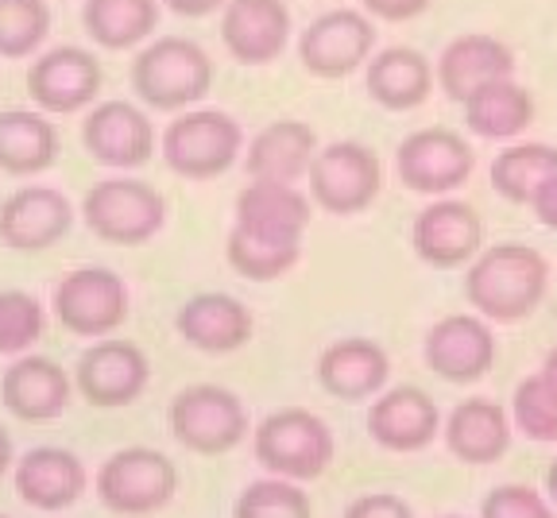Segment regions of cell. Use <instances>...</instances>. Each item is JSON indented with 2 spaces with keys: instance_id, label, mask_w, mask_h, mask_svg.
I'll return each instance as SVG.
<instances>
[{
  "instance_id": "5bb4252c",
  "label": "cell",
  "mask_w": 557,
  "mask_h": 518,
  "mask_svg": "<svg viewBox=\"0 0 557 518\" xmlns=\"http://www.w3.org/2000/svg\"><path fill=\"white\" fill-rule=\"evenodd\" d=\"M422 360L445 383H476L496 368V333L484 318L449 313L422 341Z\"/></svg>"
},
{
  "instance_id": "f546056e",
  "label": "cell",
  "mask_w": 557,
  "mask_h": 518,
  "mask_svg": "<svg viewBox=\"0 0 557 518\" xmlns=\"http://www.w3.org/2000/svg\"><path fill=\"white\" fill-rule=\"evenodd\" d=\"M159 0H86L82 27L104 51H132L144 47L159 27Z\"/></svg>"
},
{
  "instance_id": "ab89813d",
  "label": "cell",
  "mask_w": 557,
  "mask_h": 518,
  "mask_svg": "<svg viewBox=\"0 0 557 518\" xmlns=\"http://www.w3.org/2000/svg\"><path fill=\"white\" fill-rule=\"evenodd\" d=\"M360 4H364V12H372L380 20H392V24L414 20L430 9V0H360Z\"/></svg>"
},
{
  "instance_id": "836d02e7",
  "label": "cell",
  "mask_w": 557,
  "mask_h": 518,
  "mask_svg": "<svg viewBox=\"0 0 557 518\" xmlns=\"http://www.w3.org/2000/svg\"><path fill=\"white\" fill-rule=\"evenodd\" d=\"M51 35L47 0H0V59H27Z\"/></svg>"
},
{
  "instance_id": "484cf974",
  "label": "cell",
  "mask_w": 557,
  "mask_h": 518,
  "mask_svg": "<svg viewBox=\"0 0 557 518\" xmlns=\"http://www.w3.org/2000/svg\"><path fill=\"white\" fill-rule=\"evenodd\" d=\"M318 156V132L302 121H275L260 128L244 151V171L252 182H287L295 186Z\"/></svg>"
},
{
  "instance_id": "44dd1931",
  "label": "cell",
  "mask_w": 557,
  "mask_h": 518,
  "mask_svg": "<svg viewBox=\"0 0 557 518\" xmlns=\"http://www.w3.org/2000/svg\"><path fill=\"white\" fill-rule=\"evenodd\" d=\"M240 233L268 244H298L310 229V198L287 182H248L236 198V225Z\"/></svg>"
},
{
  "instance_id": "1f68e13d",
  "label": "cell",
  "mask_w": 557,
  "mask_h": 518,
  "mask_svg": "<svg viewBox=\"0 0 557 518\" xmlns=\"http://www.w3.org/2000/svg\"><path fill=\"white\" fill-rule=\"evenodd\" d=\"M554 174H557V147L511 144L492 163V186H496L499 198L515 201V206H531L534 194L542 190V182H549Z\"/></svg>"
},
{
  "instance_id": "9c48e42d",
  "label": "cell",
  "mask_w": 557,
  "mask_h": 518,
  "mask_svg": "<svg viewBox=\"0 0 557 518\" xmlns=\"http://www.w3.org/2000/svg\"><path fill=\"white\" fill-rule=\"evenodd\" d=\"M476 156L465 144V136L449 128H422L410 132L395 151V171L407 190L426 194V198H445V194L461 190L472 178Z\"/></svg>"
},
{
  "instance_id": "e575fe53",
  "label": "cell",
  "mask_w": 557,
  "mask_h": 518,
  "mask_svg": "<svg viewBox=\"0 0 557 518\" xmlns=\"http://www.w3.org/2000/svg\"><path fill=\"white\" fill-rule=\"evenodd\" d=\"M233 518H313V503L295 480L263 476L236 495Z\"/></svg>"
},
{
  "instance_id": "8fae6325",
  "label": "cell",
  "mask_w": 557,
  "mask_h": 518,
  "mask_svg": "<svg viewBox=\"0 0 557 518\" xmlns=\"http://www.w3.org/2000/svg\"><path fill=\"white\" fill-rule=\"evenodd\" d=\"M375 47V27L364 12L352 9H333L310 20L302 35H298V59L310 70L313 78H348L360 66H368Z\"/></svg>"
},
{
  "instance_id": "6da1fadb",
  "label": "cell",
  "mask_w": 557,
  "mask_h": 518,
  "mask_svg": "<svg viewBox=\"0 0 557 518\" xmlns=\"http://www.w3.org/2000/svg\"><path fill=\"white\" fill-rule=\"evenodd\" d=\"M549 263L539 248L527 244H496V248L480 251L469 263L465 275V294H469L472 310L484 321H522L539 310L546 298Z\"/></svg>"
},
{
  "instance_id": "f6af8a7d",
  "label": "cell",
  "mask_w": 557,
  "mask_h": 518,
  "mask_svg": "<svg viewBox=\"0 0 557 518\" xmlns=\"http://www.w3.org/2000/svg\"><path fill=\"white\" fill-rule=\"evenodd\" d=\"M546 492H549V503L557 507V460L549 465V476H546Z\"/></svg>"
},
{
  "instance_id": "8992f818",
  "label": "cell",
  "mask_w": 557,
  "mask_h": 518,
  "mask_svg": "<svg viewBox=\"0 0 557 518\" xmlns=\"http://www.w3.org/2000/svg\"><path fill=\"white\" fill-rule=\"evenodd\" d=\"M97 499L113 515L144 518L163 510L178 492V468L166 453L148 449V445H128L113 453L97 468Z\"/></svg>"
},
{
  "instance_id": "7dc6e473",
  "label": "cell",
  "mask_w": 557,
  "mask_h": 518,
  "mask_svg": "<svg viewBox=\"0 0 557 518\" xmlns=\"http://www.w3.org/2000/svg\"><path fill=\"white\" fill-rule=\"evenodd\" d=\"M0 518H4V515H0Z\"/></svg>"
},
{
  "instance_id": "f1b7e54d",
  "label": "cell",
  "mask_w": 557,
  "mask_h": 518,
  "mask_svg": "<svg viewBox=\"0 0 557 518\" xmlns=\"http://www.w3.org/2000/svg\"><path fill=\"white\" fill-rule=\"evenodd\" d=\"M59 159V132L39 109H0V171L44 174Z\"/></svg>"
},
{
  "instance_id": "9a60e30c",
  "label": "cell",
  "mask_w": 557,
  "mask_h": 518,
  "mask_svg": "<svg viewBox=\"0 0 557 518\" xmlns=\"http://www.w3.org/2000/svg\"><path fill=\"white\" fill-rule=\"evenodd\" d=\"M82 147L104 166L136 171L156 156V124L132 101L89 104L82 121Z\"/></svg>"
},
{
  "instance_id": "277c9868",
  "label": "cell",
  "mask_w": 557,
  "mask_h": 518,
  "mask_svg": "<svg viewBox=\"0 0 557 518\" xmlns=\"http://www.w3.org/2000/svg\"><path fill=\"white\" fill-rule=\"evenodd\" d=\"M82 217L89 233L116 248H136L163 233L166 198L139 178H101L82 198Z\"/></svg>"
},
{
  "instance_id": "ffe728a7",
  "label": "cell",
  "mask_w": 557,
  "mask_h": 518,
  "mask_svg": "<svg viewBox=\"0 0 557 518\" xmlns=\"http://www.w3.org/2000/svg\"><path fill=\"white\" fill-rule=\"evenodd\" d=\"M442 430V410L422 387H392L368 410V437L387 453H418Z\"/></svg>"
},
{
  "instance_id": "7c38bea8",
  "label": "cell",
  "mask_w": 557,
  "mask_h": 518,
  "mask_svg": "<svg viewBox=\"0 0 557 518\" xmlns=\"http://www.w3.org/2000/svg\"><path fill=\"white\" fill-rule=\"evenodd\" d=\"M27 97L39 113H82L89 104H97L104 78L101 62L94 51L74 44H62L44 51L27 70Z\"/></svg>"
},
{
  "instance_id": "7a4b0ae2",
  "label": "cell",
  "mask_w": 557,
  "mask_h": 518,
  "mask_svg": "<svg viewBox=\"0 0 557 518\" xmlns=\"http://www.w3.org/2000/svg\"><path fill=\"white\" fill-rule=\"evenodd\" d=\"M132 89L148 109L186 113L213 89V59L201 44L183 35L148 39L132 62Z\"/></svg>"
},
{
  "instance_id": "b9f144b4",
  "label": "cell",
  "mask_w": 557,
  "mask_h": 518,
  "mask_svg": "<svg viewBox=\"0 0 557 518\" xmlns=\"http://www.w3.org/2000/svg\"><path fill=\"white\" fill-rule=\"evenodd\" d=\"M163 9H171L174 16H186V20H201L209 12H221L225 9V0H159Z\"/></svg>"
},
{
  "instance_id": "603a6c76",
  "label": "cell",
  "mask_w": 557,
  "mask_h": 518,
  "mask_svg": "<svg viewBox=\"0 0 557 518\" xmlns=\"http://www.w3.org/2000/svg\"><path fill=\"white\" fill-rule=\"evenodd\" d=\"M89 472L78 453L59 445H39L16 460V495L27 507L39 510H66L86 495Z\"/></svg>"
},
{
  "instance_id": "d6a6232c",
  "label": "cell",
  "mask_w": 557,
  "mask_h": 518,
  "mask_svg": "<svg viewBox=\"0 0 557 518\" xmlns=\"http://www.w3.org/2000/svg\"><path fill=\"white\" fill-rule=\"evenodd\" d=\"M225 256H228V268L240 279H248V283H275V279L290 275V271L298 268L302 248H298V244L256 240V236L233 229L225 240Z\"/></svg>"
},
{
  "instance_id": "ee69618b",
  "label": "cell",
  "mask_w": 557,
  "mask_h": 518,
  "mask_svg": "<svg viewBox=\"0 0 557 518\" xmlns=\"http://www.w3.org/2000/svg\"><path fill=\"white\" fill-rule=\"evenodd\" d=\"M9 465H12V437H9V430L0 425V476L9 472Z\"/></svg>"
},
{
  "instance_id": "4fadbf2b",
  "label": "cell",
  "mask_w": 557,
  "mask_h": 518,
  "mask_svg": "<svg viewBox=\"0 0 557 518\" xmlns=\"http://www.w3.org/2000/svg\"><path fill=\"white\" fill-rule=\"evenodd\" d=\"M148 380H151V363L144 356V348L132 345V341H113V337H101L94 348H86L78 356V368H74V387L97 410L132 406L148 391Z\"/></svg>"
},
{
  "instance_id": "4dcf8cb0",
  "label": "cell",
  "mask_w": 557,
  "mask_h": 518,
  "mask_svg": "<svg viewBox=\"0 0 557 518\" xmlns=\"http://www.w3.org/2000/svg\"><path fill=\"white\" fill-rule=\"evenodd\" d=\"M465 124H469L472 136L515 139L534 124V97L515 78L492 82L465 101Z\"/></svg>"
},
{
  "instance_id": "4316f807",
  "label": "cell",
  "mask_w": 557,
  "mask_h": 518,
  "mask_svg": "<svg viewBox=\"0 0 557 518\" xmlns=\"http://www.w3.org/2000/svg\"><path fill=\"white\" fill-rule=\"evenodd\" d=\"M364 86L375 104L392 113H410L434 94V66L414 47H383L368 59Z\"/></svg>"
},
{
  "instance_id": "d590c367",
  "label": "cell",
  "mask_w": 557,
  "mask_h": 518,
  "mask_svg": "<svg viewBox=\"0 0 557 518\" xmlns=\"http://www.w3.org/2000/svg\"><path fill=\"white\" fill-rule=\"evenodd\" d=\"M44 337V306L27 291H0V356H24Z\"/></svg>"
},
{
  "instance_id": "e0dca14e",
  "label": "cell",
  "mask_w": 557,
  "mask_h": 518,
  "mask_svg": "<svg viewBox=\"0 0 557 518\" xmlns=\"http://www.w3.org/2000/svg\"><path fill=\"white\" fill-rule=\"evenodd\" d=\"M221 44L244 66H268L290 44V12L283 0H225Z\"/></svg>"
},
{
  "instance_id": "2e32d148",
  "label": "cell",
  "mask_w": 557,
  "mask_h": 518,
  "mask_svg": "<svg viewBox=\"0 0 557 518\" xmlns=\"http://www.w3.org/2000/svg\"><path fill=\"white\" fill-rule=\"evenodd\" d=\"M410 244H414L418 259L430 268H465L480 256L484 244V221L480 213L461 198H434L422 213L414 217L410 229Z\"/></svg>"
},
{
  "instance_id": "83f0119b",
  "label": "cell",
  "mask_w": 557,
  "mask_h": 518,
  "mask_svg": "<svg viewBox=\"0 0 557 518\" xmlns=\"http://www.w3.org/2000/svg\"><path fill=\"white\" fill-rule=\"evenodd\" d=\"M445 445L465 465H496L511 445V418L492 398H465L445 422Z\"/></svg>"
},
{
  "instance_id": "d4e9b609",
  "label": "cell",
  "mask_w": 557,
  "mask_h": 518,
  "mask_svg": "<svg viewBox=\"0 0 557 518\" xmlns=\"http://www.w3.org/2000/svg\"><path fill=\"white\" fill-rule=\"evenodd\" d=\"M392 380V360L375 341L348 337L318 356V383L341 403H364Z\"/></svg>"
},
{
  "instance_id": "ba28073f",
  "label": "cell",
  "mask_w": 557,
  "mask_h": 518,
  "mask_svg": "<svg viewBox=\"0 0 557 518\" xmlns=\"http://www.w3.org/2000/svg\"><path fill=\"white\" fill-rule=\"evenodd\" d=\"M306 174H310L313 206H322L325 213L337 217L364 213L380 198L383 186L380 159H375L372 147L357 144V139H337L330 147H318Z\"/></svg>"
},
{
  "instance_id": "30bf717a",
  "label": "cell",
  "mask_w": 557,
  "mask_h": 518,
  "mask_svg": "<svg viewBox=\"0 0 557 518\" xmlns=\"http://www.w3.org/2000/svg\"><path fill=\"white\" fill-rule=\"evenodd\" d=\"M51 306L74 337H109L128 318V286L109 268H78L54 286Z\"/></svg>"
},
{
  "instance_id": "d6986e66",
  "label": "cell",
  "mask_w": 557,
  "mask_h": 518,
  "mask_svg": "<svg viewBox=\"0 0 557 518\" xmlns=\"http://www.w3.org/2000/svg\"><path fill=\"white\" fill-rule=\"evenodd\" d=\"M74 206L51 186H24L0 206V244L12 251H47L66 240Z\"/></svg>"
},
{
  "instance_id": "74e56055",
  "label": "cell",
  "mask_w": 557,
  "mask_h": 518,
  "mask_svg": "<svg viewBox=\"0 0 557 518\" xmlns=\"http://www.w3.org/2000/svg\"><path fill=\"white\" fill-rule=\"evenodd\" d=\"M480 518H557L554 503L542 499V492L527 484H504L484 495Z\"/></svg>"
},
{
  "instance_id": "f35d334b",
  "label": "cell",
  "mask_w": 557,
  "mask_h": 518,
  "mask_svg": "<svg viewBox=\"0 0 557 518\" xmlns=\"http://www.w3.org/2000/svg\"><path fill=\"white\" fill-rule=\"evenodd\" d=\"M345 518H414L407 499L399 495H387V492H372V495H360L345 507Z\"/></svg>"
},
{
  "instance_id": "ac0fdd59",
  "label": "cell",
  "mask_w": 557,
  "mask_h": 518,
  "mask_svg": "<svg viewBox=\"0 0 557 518\" xmlns=\"http://www.w3.org/2000/svg\"><path fill=\"white\" fill-rule=\"evenodd\" d=\"M174 329H178V337L190 348H198V353L228 356V353H240V348L252 341L256 321H252V310H248L240 298H233V294L201 291L178 306Z\"/></svg>"
},
{
  "instance_id": "7bdbcfd3",
  "label": "cell",
  "mask_w": 557,
  "mask_h": 518,
  "mask_svg": "<svg viewBox=\"0 0 557 518\" xmlns=\"http://www.w3.org/2000/svg\"><path fill=\"white\" fill-rule=\"evenodd\" d=\"M539 380L546 383V387L557 395V345L549 348V356H546V360H542V368H539Z\"/></svg>"
},
{
  "instance_id": "cb8c5ba5",
  "label": "cell",
  "mask_w": 557,
  "mask_h": 518,
  "mask_svg": "<svg viewBox=\"0 0 557 518\" xmlns=\"http://www.w3.org/2000/svg\"><path fill=\"white\" fill-rule=\"evenodd\" d=\"M515 74V54L496 35H461L442 51L434 66V78L442 82L445 97L465 104L492 82H507Z\"/></svg>"
},
{
  "instance_id": "8d00e7d4",
  "label": "cell",
  "mask_w": 557,
  "mask_h": 518,
  "mask_svg": "<svg viewBox=\"0 0 557 518\" xmlns=\"http://www.w3.org/2000/svg\"><path fill=\"white\" fill-rule=\"evenodd\" d=\"M511 418L519 433H527L539 445H557V395L539 380V372L515 387Z\"/></svg>"
},
{
  "instance_id": "bcb514c9",
  "label": "cell",
  "mask_w": 557,
  "mask_h": 518,
  "mask_svg": "<svg viewBox=\"0 0 557 518\" xmlns=\"http://www.w3.org/2000/svg\"><path fill=\"white\" fill-rule=\"evenodd\" d=\"M442 518H461V515H442Z\"/></svg>"
},
{
  "instance_id": "5b68a950",
  "label": "cell",
  "mask_w": 557,
  "mask_h": 518,
  "mask_svg": "<svg viewBox=\"0 0 557 518\" xmlns=\"http://www.w3.org/2000/svg\"><path fill=\"white\" fill-rule=\"evenodd\" d=\"M159 151L174 174L206 182L225 174L240 159L244 132L221 109H186L166 124V132L159 136Z\"/></svg>"
},
{
  "instance_id": "52a82bcc",
  "label": "cell",
  "mask_w": 557,
  "mask_h": 518,
  "mask_svg": "<svg viewBox=\"0 0 557 518\" xmlns=\"http://www.w3.org/2000/svg\"><path fill=\"white\" fill-rule=\"evenodd\" d=\"M166 422L171 437L198 457L233 453L248 437V410L233 391L218 383H190L178 391L166 410Z\"/></svg>"
},
{
  "instance_id": "60d3db41",
  "label": "cell",
  "mask_w": 557,
  "mask_h": 518,
  "mask_svg": "<svg viewBox=\"0 0 557 518\" xmlns=\"http://www.w3.org/2000/svg\"><path fill=\"white\" fill-rule=\"evenodd\" d=\"M531 209H534V217H539L542 225H546V229H557V174H554L549 182H542V190L534 194Z\"/></svg>"
},
{
  "instance_id": "3957f363",
  "label": "cell",
  "mask_w": 557,
  "mask_h": 518,
  "mask_svg": "<svg viewBox=\"0 0 557 518\" xmlns=\"http://www.w3.org/2000/svg\"><path fill=\"white\" fill-rule=\"evenodd\" d=\"M256 460L278 480H295V484H313L318 476L330 472L337 457V441L333 430L318 415L302 406H287L268 415L252 433Z\"/></svg>"
},
{
  "instance_id": "7402d4cb",
  "label": "cell",
  "mask_w": 557,
  "mask_h": 518,
  "mask_svg": "<svg viewBox=\"0 0 557 518\" xmlns=\"http://www.w3.org/2000/svg\"><path fill=\"white\" fill-rule=\"evenodd\" d=\"M74 380L51 356H16L0 380V403L20 422H51L66 410Z\"/></svg>"
}]
</instances>
